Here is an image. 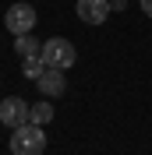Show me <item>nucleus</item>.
Masks as SVG:
<instances>
[{
  "instance_id": "1",
  "label": "nucleus",
  "mask_w": 152,
  "mask_h": 155,
  "mask_svg": "<svg viewBox=\"0 0 152 155\" xmlns=\"http://www.w3.org/2000/svg\"><path fill=\"white\" fill-rule=\"evenodd\" d=\"M11 155H43L46 152V134H43V124H21L11 130Z\"/></svg>"
},
{
  "instance_id": "2",
  "label": "nucleus",
  "mask_w": 152,
  "mask_h": 155,
  "mask_svg": "<svg viewBox=\"0 0 152 155\" xmlns=\"http://www.w3.org/2000/svg\"><path fill=\"white\" fill-rule=\"evenodd\" d=\"M43 60H46V67H57V71H71L74 67V46L67 42V39H46L43 42Z\"/></svg>"
},
{
  "instance_id": "3",
  "label": "nucleus",
  "mask_w": 152,
  "mask_h": 155,
  "mask_svg": "<svg viewBox=\"0 0 152 155\" xmlns=\"http://www.w3.org/2000/svg\"><path fill=\"white\" fill-rule=\"evenodd\" d=\"M36 7L32 4H11L7 14H4V25H7L11 35H29L32 28H36Z\"/></svg>"
},
{
  "instance_id": "4",
  "label": "nucleus",
  "mask_w": 152,
  "mask_h": 155,
  "mask_svg": "<svg viewBox=\"0 0 152 155\" xmlns=\"http://www.w3.org/2000/svg\"><path fill=\"white\" fill-rule=\"evenodd\" d=\"M32 120V106L25 102V99H18V95H7L4 102H0V124L4 127H21V124H29Z\"/></svg>"
},
{
  "instance_id": "5",
  "label": "nucleus",
  "mask_w": 152,
  "mask_h": 155,
  "mask_svg": "<svg viewBox=\"0 0 152 155\" xmlns=\"http://www.w3.org/2000/svg\"><path fill=\"white\" fill-rule=\"evenodd\" d=\"M74 14L85 21V25H103V21L113 14V4H110V0H78Z\"/></svg>"
},
{
  "instance_id": "6",
  "label": "nucleus",
  "mask_w": 152,
  "mask_h": 155,
  "mask_svg": "<svg viewBox=\"0 0 152 155\" xmlns=\"http://www.w3.org/2000/svg\"><path fill=\"white\" fill-rule=\"evenodd\" d=\"M36 85H39V92L43 95H64V71H57V67H46L43 74L36 78Z\"/></svg>"
},
{
  "instance_id": "7",
  "label": "nucleus",
  "mask_w": 152,
  "mask_h": 155,
  "mask_svg": "<svg viewBox=\"0 0 152 155\" xmlns=\"http://www.w3.org/2000/svg\"><path fill=\"white\" fill-rule=\"evenodd\" d=\"M14 53L18 57H36V53H43V46H39V39L32 35H14Z\"/></svg>"
},
{
  "instance_id": "8",
  "label": "nucleus",
  "mask_w": 152,
  "mask_h": 155,
  "mask_svg": "<svg viewBox=\"0 0 152 155\" xmlns=\"http://www.w3.org/2000/svg\"><path fill=\"white\" fill-rule=\"evenodd\" d=\"M43 71H46V60H43V53H36V57H21V74L29 78V81H36Z\"/></svg>"
},
{
  "instance_id": "9",
  "label": "nucleus",
  "mask_w": 152,
  "mask_h": 155,
  "mask_svg": "<svg viewBox=\"0 0 152 155\" xmlns=\"http://www.w3.org/2000/svg\"><path fill=\"white\" fill-rule=\"evenodd\" d=\"M53 120V106H50L46 99H39L36 106H32V124H50Z\"/></svg>"
},
{
  "instance_id": "10",
  "label": "nucleus",
  "mask_w": 152,
  "mask_h": 155,
  "mask_svg": "<svg viewBox=\"0 0 152 155\" xmlns=\"http://www.w3.org/2000/svg\"><path fill=\"white\" fill-rule=\"evenodd\" d=\"M142 11H145V18H152V0H142Z\"/></svg>"
}]
</instances>
